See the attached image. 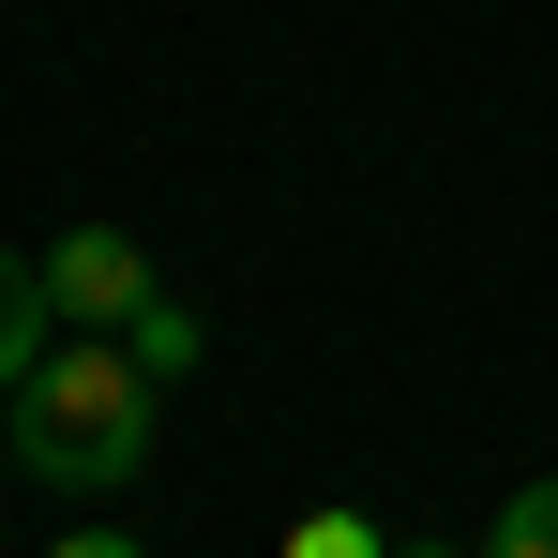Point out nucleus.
Wrapping results in <instances>:
<instances>
[{
	"label": "nucleus",
	"instance_id": "20e7f679",
	"mask_svg": "<svg viewBox=\"0 0 558 558\" xmlns=\"http://www.w3.org/2000/svg\"><path fill=\"white\" fill-rule=\"evenodd\" d=\"M121 348H136V377H182V363H196V302H167V287H151V302L121 317Z\"/></svg>",
	"mask_w": 558,
	"mask_h": 558
},
{
	"label": "nucleus",
	"instance_id": "f03ea898",
	"mask_svg": "<svg viewBox=\"0 0 558 558\" xmlns=\"http://www.w3.org/2000/svg\"><path fill=\"white\" fill-rule=\"evenodd\" d=\"M46 302H61L76 332H121V317L151 302V257H136L121 227H61V242H46Z\"/></svg>",
	"mask_w": 558,
	"mask_h": 558
},
{
	"label": "nucleus",
	"instance_id": "423d86ee",
	"mask_svg": "<svg viewBox=\"0 0 558 558\" xmlns=\"http://www.w3.org/2000/svg\"><path fill=\"white\" fill-rule=\"evenodd\" d=\"M287 558H377V529H363V513H302V529H287Z\"/></svg>",
	"mask_w": 558,
	"mask_h": 558
},
{
	"label": "nucleus",
	"instance_id": "6e6552de",
	"mask_svg": "<svg viewBox=\"0 0 558 558\" xmlns=\"http://www.w3.org/2000/svg\"><path fill=\"white\" fill-rule=\"evenodd\" d=\"M408 558H468V544H408Z\"/></svg>",
	"mask_w": 558,
	"mask_h": 558
},
{
	"label": "nucleus",
	"instance_id": "f257e3e1",
	"mask_svg": "<svg viewBox=\"0 0 558 558\" xmlns=\"http://www.w3.org/2000/svg\"><path fill=\"white\" fill-rule=\"evenodd\" d=\"M0 408H15V468H31L46 498H121V483L151 468V377H136V348H121V332L46 348Z\"/></svg>",
	"mask_w": 558,
	"mask_h": 558
},
{
	"label": "nucleus",
	"instance_id": "0eeeda50",
	"mask_svg": "<svg viewBox=\"0 0 558 558\" xmlns=\"http://www.w3.org/2000/svg\"><path fill=\"white\" fill-rule=\"evenodd\" d=\"M46 558H151V544H136V529H61Z\"/></svg>",
	"mask_w": 558,
	"mask_h": 558
},
{
	"label": "nucleus",
	"instance_id": "39448f33",
	"mask_svg": "<svg viewBox=\"0 0 558 558\" xmlns=\"http://www.w3.org/2000/svg\"><path fill=\"white\" fill-rule=\"evenodd\" d=\"M483 558H558V483H513L498 529H483Z\"/></svg>",
	"mask_w": 558,
	"mask_h": 558
},
{
	"label": "nucleus",
	"instance_id": "7ed1b4c3",
	"mask_svg": "<svg viewBox=\"0 0 558 558\" xmlns=\"http://www.w3.org/2000/svg\"><path fill=\"white\" fill-rule=\"evenodd\" d=\"M46 348H61V302H46V257H15V242H0V392H15L31 363H46Z\"/></svg>",
	"mask_w": 558,
	"mask_h": 558
}]
</instances>
